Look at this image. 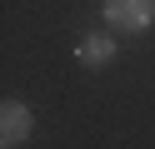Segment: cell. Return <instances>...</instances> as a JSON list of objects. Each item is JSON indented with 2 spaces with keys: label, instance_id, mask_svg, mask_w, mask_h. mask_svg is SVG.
<instances>
[{
  "label": "cell",
  "instance_id": "cell-1",
  "mask_svg": "<svg viewBox=\"0 0 155 149\" xmlns=\"http://www.w3.org/2000/svg\"><path fill=\"white\" fill-rule=\"evenodd\" d=\"M105 20H110V30L140 35L155 25V0H105Z\"/></svg>",
  "mask_w": 155,
  "mask_h": 149
},
{
  "label": "cell",
  "instance_id": "cell-2",
  "mask_svg": "<svg viewBox=\"0 0 155 149\" xmlns=\"http://www.w3.org/2000/svg\"><path fill=\"white\" fill-rule=\"evenodd\" d=\"M30 129H35L30 104H20V99H5V104H0V144H5V149L25 144V139H30Z\"/></svg>",
  "mask_w": 155,
  "mask_h": 149
},
{
  "label": "cell",
  "instance_id": "cell-3",
  "mask_svg": "<svg viewBox=\"0 0 155 149\" xmlns=\"http://www.w3.org/2000/svg\"><path fill=\"white\" fill-rule=\"evenodd\" d=\"M75 60H80V65H90V70L110 65V60H115V40H110V35H85L80 50H75Z\"/></svg>",
  "mask_w": 155,
  "mask_h": 149
}]
</instances>
